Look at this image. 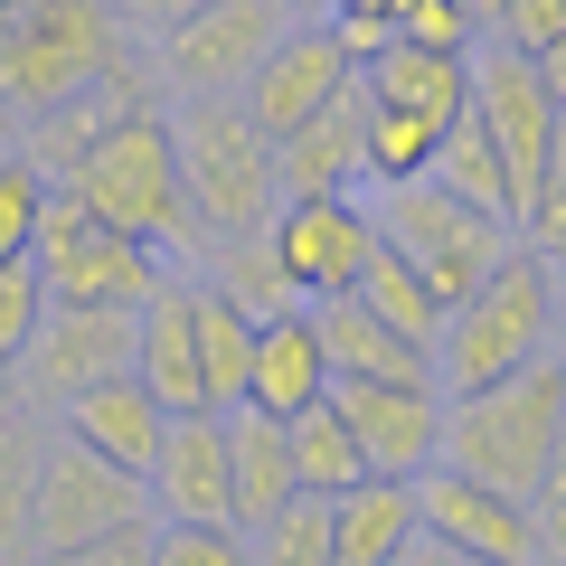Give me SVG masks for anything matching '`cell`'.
I'll return each mask as SVG.
<instances>
[{"instance_id": "cell-1", "label": "cell", "mask_w": 566, "mask_h": 566, "mask_svg": "<svg viewBox=\"0 0 566 566\" xmlns=\"http://www.w3.org/2000/svg\"><path fill=\"white\" fill-rule=\"evenodd\" d=\"M66 199L95 208L123 237H142L161 264H180V274L208 264V227H199V208L180 189V151H170V104H133V114L104 123L95 151L66 170Z\"/></svg>"}, {"instance_id": "cell-2", "label": "cell", "mask_w": 566, "mask_h": 566, "mask_svg": "<svg viewBox=\"0 0 566 566\" xmlns=\"http://www.w3.org/2000/svg\"><path fill=\"white\" fill-rule=\"evenodd\" d=\"M151 76L133 48V29L104 0H29L20 20L0 29V104L10 114H57V104L95 95V85H133Z\"/></svg>"}, {"instance_id": "cell-3", "label": "cell", "mask_w": 566, "mask_h": 566, "mask_svg": "<svg viewBox=\"0 0 566 566\" xmlns=\"http://www.w3.org/2000/svg\"><path fill=\"white\" fill-rule=\"evenodd\" d=\"M557 453H566V359L557 349L528 359L520 378H501V387L444 397V453H434L444 472H472V482L528 501Z\"/></svg>"}, {"instance_id": "cell-4", "label": "cell", "mask_w": 566, "mask_h": 566, "mask_svg": "<svg viewBox=\"0 0 566 566\" xmlns=\"http://www.w3.org/2000/svg\"><path fill=\"white\" fill-rule=\"evenodd\" d=\"M547 349H557V283H547V255L510 245L463 303L444 312V331H434V387H444V397H472V387L520 378Z\"/></svg>"}, {"instance_id": "cell-5", "label": "cell", "mask_w": 566, "mask_h": 566, "mask_svg": "<svg viewBox=\"0 0 566 566\" xmlns=\"http://www.w3.org/2000/svg\"><path fill=\"white\" fill-rule=\"evenodd\" d=\"M170 151H180V189L199 208L208 245L218 237H264L283 208V170H274V142L245 123L237 95L218 104H170Z\"/></svg>"}, {"instance_id": "cell-6", "label": "cell", "mask_w": 566, "mask_h": 566, "mask_svg": "<svg viewBox=\"0 0 566 566\" xmlns=\"http://www.w3.org/2000/svg\"><path fill=\"white\" fill-rule=\"evenodd\" d=\"M293 29V0H189L180 20H161L142 39V66H151V95L161 104H218L245 95L274 39Z\"/></svg>"}, {"instance_id": "cell-7", "label": "cell", "mask_w": 566, "mask_h": 566, "mask_svg": "<svg viewBox=\"0 0 566 566\" xmlns=\"http://www.w3.org/2000/svg\"><path fill=\"white\" fill-rule=\"evenodd\" d=\"M368 208H378V237L397 245L406 264H416L444 303H463L472 283L491 274V264L520 245V227L510 218H491V208H472V199H453V189H434V180H406V189H368Z\"/></svg>"}, {"instance_id": "cell-8", "label": "cell", "mask_w": 566, "mask_h": 566, "mask_svg": "<svg viewBox=\"0 0 566 566\" xmlns=\"http://www.w3.org/2000/svg\"><path fill=\"white\" fill-rule=\"evenodd\" d=\"M29 255H39V274H48L57 303H104V312H142L151 293H161V274H180V264H161L142 237H123V227H104L95 208H76L66 189L48 199Z\"/></svg>"}, {"instance_id": "cell-9", "label": "cell", "mask_w": 566, "mask_h": 566, "mask_svg": "<svg viewBox=\"0 0 566 566\" xmlns=\"http://www.w3.org/2000/svg\"><path fill=\"white\" fill-rule=\"evenodd\" d=\"M123 528H151L142 472H114V463H95L85 444L48 434V453H39V501H29V547H39V557H66V547L123 538Z\"/></svg>"}, {"instance_id": "cell-10", "label": "cell", "mask_w": 566, "mask_h": 566, "mask_svg": "<svg viewBox=\"0 0 566 566\" xmlns=\"http://www.w3.org/2000/svg\"><path fill=\"white\" fill-rule=\"evenodd\" d=\"M264 245L283 255V274H293L303 303H340V293H359L368 255H378V208H368V189H340V199H283L274 227H264Z\"/></svg>"}, {"instance_id": "cell-11", "label": "cell", "mask_w": 566, "mask_h": 566, "mask_svg": "<svg viewBox=\"0 0 566 566\" xmlns=\"http://www.w3.org/2000/svg\"><path fill=\"white\" fill-rule=\"evenodd\" d=\"M133 368V312H104V303H48L39 340L20 349V397L39 406V416H57L66 397H85V387L123 378Z\"/></svg>"}, {"instance_id": "cell-12", "label": "cell", "mask_w": 566, "mask_h": 566, "mask_svg": "<svg viewBox=\"0 0 566 566\" xmlns=\"http://www.w3.org/2000/svg\"><path fill=\"white\" fill-rule=\"evenodd\" d=\"M472 123H482V133H491V151H501V170H510V199L528 208V189H538L547 151H557V133H566V114L547 104L538 66L482 39V48H472Z\"/></svg>"}, {"instance_id": "cell-13", "label": "cell", "mask_w": 566, "mask_h": 566, "mask_svg": "<svg viewBox=\"0 0 566 566\" xmlns=\"http://www.w3.org/2000/svg\"><path fill=\"white\" fill-rule=\"evenodd\" d=\"M340 424L359 434L368 472L387 482H424L434 453H444V387H387V378H340L331 387Z\"/></svg>"}, {"instance_id": "cell-14", "label": "cell", "mask_w": 566, "mask_h": 566, "mask_svg": "<svg viewBox=\"0 0 566 566\" xmlns=\"http://www.w3.org/2000/svg\"><path fill=\"white\" fill-rule=\"evenodd\" d=\"M416 520H424V538H444L453 557H472V566H538L528 501L472 482V472H444V463H434V472L416 482Z\"/></svg>"}, {"instance_id": "cell-15", "label": "cell", "mask_w": 566, "mask_h": 566, "mask_svg": "<svg viewBox=\"0 0 566 566\" xmlns=\"http://www.w3.org/2000/svg\"><path fill=\"white\" fill-rule=\"evenodd\" d=\"M349 76H359V66L340 57L331 20H293V29L274 39V57H264L255 76H245V95H237V104H245V123H255L264 142H283L293 123H312V114H322V104L340 95Z\"/></svg>"}, {"instance_id": "cell-16", "label": "cell", "mask_w": 566, "mask_h": 566, "mask_svg": "<svg viewBox=\"0 0 566 566\" xmlns=\"http://www.w3.org/2000/svg\"><path fill=\"white\" fill-rule=\"evenodd\" d=\"M133 378L170 406V416H208L199 378V274H161V293L133 312Z\"/></svg>"}, {"instance_id": "cell-17", "label": "cell", "mask_w": 566, "mask_h": 566, "mask_svg": "<svg viewBox=\"0 0 566 566\" xmlns=\"http://www.w3.org/2000/svg\"><path fill=\"white\" fill-rule=\"evenodd\" d=\"M359 133H368V95H359V76H349L312 123H293V133L274 142L283 199H340V189H368V151H359Z\"/></svg>"}, {"instance_id": "cell-18", "label": "cell", "mask_w": 566, "mask_h": 566, "mask_svg": "<svg viewBox=\"0 0 566 566\" xmlns=\"http://www.w3.org/2000/svg\"><path fill=\"white\" fill-rule=\"evenodd\" d=\"M57 434L85 444L95 463H114V472H151V453H161V434H170V406L123 368V378H104V387H85V397L57 406Z\"/></svg>"}, {"instance_id": "cell-19", "label": "cell", "mask_w": 566, "mask_h": 566, "mask_svg": "<svg viewBox=\"0 0 566 566\" xmlns=\"http://www.w3.org/2000/svg\"><path fill=\"white\" fill-rule=\"evenodd\" d=\"M142 501L151 520H227V416H170Z\"/></svg>"}, {"instance_id": "cell-20", "label": "cell", "mask_w": 566, "mask_h": 566, "mask_svg": "<svg viewBox=\"0 0 566 566\" xmlns=\"http://www.w3.org/2000/svg\"><path fill=\"white\" fill-rule=\"evenodd\" d=\"M331 397V359H322V331H312V303L283 312V322L255 331V368H245V406L274 424L312 416V406Z\"/></svg>"}, {"instance_id": "cell-21", "label": "cell", "mask_w": 566, "mask_h": 566, "mask_svg": "<svg viewBox=\"0 0 566 566\" xmlns=\"http://www.w3.org/2000/svg\"><path fill=\"white\" fill-rule=\"evenodd\" d=\"M312 331H322V359H331V387L340 378H387V387H434V349L397 340L359 293L340 303H312Z\"/></svg>"}, {"instance_id": "cell-22", "label": "cell", "mask_w": 566, "mask_h": 566, "mask_svg": "<svg viewBox=\"0 0 566 566\" xmlns=\"http://www.w3.org/2000/svg\"><path fill=\"white\" fill-rule=\"evenodd\" d=\"M303 491H293V444H283V424L255 416V406H237L227 416V528H245L255 538L274 510H293Z\"/></svg>"}, {"instance_id": "cell-23", "label": "cell", "mask_w": 566, "mask_h": 566, "mask_svg": "<svg viewBox=\"0 0 566 566\" xmlns=\"http://www.w3.org/2000/svg\"><path fill=\"white\" fill-rule=\"evenodd\" d=\"M359 95L368 104H397V114H424V123H453L472 104V57H444V48H387V57L359 66Z\"/></svg>"}, {"instance_id": "cell-24", "label": "cell", "mask_w": 566, "mask_h": 566, "mask_svg": "<svg viewBox=\"0 0 566 566\" xmlns=\"http://www.w3.org/2000/svg\"><path fill=\"white\" fill-rule=\"evenodd\" d=\"M416 482H387V472H368V482H349L340 501H331V547H340V566H387L406 538H416Z\"/></svg>"}, {"instance_id": "cell-25", "label": "cell", "mask_w": 566, "mask_h": 566, "mask_svg": "<svg viewBox=\"0 0 566 566\" xmlns=\"http://www.w3.org/2000/svg\"><path fill=\"white\" fill-rule=\"evenodd\" d=\"M57 424L39 406H0V566H29V501H39V453Z\"/></svg>"}, {"instance_id": "cell-26", "label": "cell", "mask_w": 566, "mask_h": 566, "mask_svg": "<svg viewBox=\"0 0 566 566\" xmlns=\"http://www.w3.org/2000/svg\"><path fill=\"white\" fill-rule=\"evenodd\" d=\"M199 274L218 283V293H227V303H237L255 331H264V322H283V312H303V293H293V274H283V255H274L264 237H218Z\"/></svg>"}, {"instance_id": "cell-27", "label": "cell", "mask_w": 566, "mask_h": 566, "mask_svg": "<svg viewBox=\"0 0 566 566\" xmlns=\"http://www.w3.org/2000/svg\"><path fill=\"white\" fill-rule=\"evenodd\" d=\"M245 368H255V322H245L218 283L199 274V378H208V416H237V406H245Z\"/></svg>"}, {"instance_id": "cell-28", "label": "cell", "mask_w": 566, "mask_h": 566, "mask_svg": "<svg viewBox=\"0 0 566 566\" xmlns=\"http://www.w3.org/2000/svg\"><path fill=\"white\" fill-rule=\"evenodd\" d=\"M283 444H293V491H312V501H340L349 482H368V453H359V434L340 424L331 397L283 424Z\"/></svg>"}, {"instance_id": "cell-29", "label": "cell", "mask_w": 566, "mask_h": 566, "mask_svg": "<svg viewBox=\"0 0 566 566\" xmlns=\"http://www.w3.org/2000/svg\"><path fill=\"white\" fill-rule=\"evenodd\" d=\"M434 189H453V199H472V208H491V218H510L520 227V199H510V170H501V151H491V133L472 123V104L444 123V142H434V170H424Z\"/></svg>"}, {"instance_id": "cell-30", "label": "cell", "mask_w": 566, "mask_h": 566, "mask_svg": "<svg viewBox=\"0 0 566 566\" xmlns=\"http://www.w3.org/2000/svg\"><path fill=\"white\" fill-rule=\"evenodd\" d=\"M359 303L378 312L397 340H416V349H434V331H444V312H453V303H444V293H434V283H424L387 237H378V255H368V274H359Z\"/></svg>"}, {"instance_id": "cell-31", "label": "cell", "mask_w": 566, "mask_h": 566, "mask_svg": "<svg viewBox=\"0 0 566 566\" xmlns=\"http://www.w3.org/2000/svg\"><path fill=\"white\" fill-rule=\"evenodd\" d=\"M434 142H444V123L397 114V104H368V133H359V151H368V189H406V180H424V170H434Z\"/></svg>"}, {"instance_id": "cell-32", "label": "cell", "mask_w": 566, "mask_h": 566, "mask_svg": "<svg viewBox=\"0 0 566 566\" xmlns=\"http://www.w3.org/2000/svg\"><path fill=\"white\" fill-rule=\"evenodd\" d=\"M255 566H340V547H331V501H293V510H274V520L255 528Z\"/></svg>"}, {"instance_id": "cell-33", "label": "cell", "mask_w": 566, "mask_h": 566, "mask_svg": "<svg viewBox=\"0 0 566 566\" xmlns=\"http://www.w3.org/2000/svg\"><path fill=\"white\" fill-rule=\"evenodd\" d=\"M151 566H255V547L227 520H151Z\"/></svg>"}, {"instance_id": "cell-34", "label": "cell", "mask_w": 566, "mask_h": 566, "mask_svg": "<svg viewBox=\"0 0 566 566\" xmlns=\"http://www.w3.org/2000/svg\"><path fill=\"white\" fill-rule=\"evenodd\" d=\"M48 274H39V255H0V349L20 359L29 340H39V322H48Z\"/></svg>"}, {"instance_id": "cell-35", "label": "cell", "mask_w": 566, "mask_h": 566, "mask_svg": "<svg viewBox=\"0 0 566 566\" xmlns=\"http://www.w3.org/2000/svg\"><path fill=\"white\" fill-rule=\"evenodd\" d=\"M48 199H57V189H48L20 151H0V255H29V245H39Z\"/></svg>"}, {"instance_id": "cell-36", "label": "cell", "mask_w": 566, "mask_h": 566, "mask_svg": "<svg viewBox=\"0 0 566 566\" xmlns=\"http://www.w3.org/2000/svg\"><path fill=\"white\" fill-rule=\"evenodd\" d=\"M397 39L406 48H444V57H472V48H482V20H472V0H406Z\"/></svg>"}, {"instance_id": "cell-37", "label": "cell", "mask_w": 566, "mask_h": 566, "mask_svg": "<svg viewBox=\"0 0 566 566\" xmlns=\"http://www.w3.org/2000/svg\"><path fill=\"white\" fill-rule=\"evenodd\" d=\"M520 245L528 255H566V133H557V151H547L538 189H528V208H520Z\"/></svg>"}, {"instance_id": "cell-38", "label": "cell", "mask_w": 566, "mask_h": 566, "mask_svg": "<svg viewBox=\"0 0 566 566\" xmlns=\"http://www.w3.org/2000/svg\"><path fill=\"white\" fill-rule=\"evenodd\" d=\"M557 39H566V0H501L491 10V48H510V57H538Z\"/></svg>"}, {"instance_id": "cell-39", "label": "cell", "mask_w": 566, "mask_h": 566, "mask_svg": "<svg viewBox=\"0 0 566 566\" xmlns=\"http://www.w3.org/2000/svg\"><path fill=\"white\" fill-rule=\"evenodd\" d=\"M528 528H538V566H566V453L528 491Z\"/></svg>"}, {"instance_id": "cell-40", "label": "cell", "mask_w": 566, "mask_h": 566, "mask_svg": "<svg viewBox=\"0 0 566 566\" xmlns=\"http://www.w3.org/2000/svg\"><path fill=\"white\" fill-rule=\"evenodd\" d=\"M29 566H151V528H123V538L66 547V557H29Z\"/></svg>"}, {"instance_id": "cell-41", "label": "cell", "mask_w": 566, "mask_h": 566, "mask_svg": "<svg viewBox=\"0 0 566 566\" xmlns=\"http://www.w3.org/2000/svg\"><path fill=\"white\" fill-rule=\"evenodd\" d=\"M104 10H114L123 29H142V39H151V29H161V20H180L189 0H104Z\"/></svg>"}, {"instance_id": "cell-42", "label": "cell", "mask_w": 566, "mask_h": 566, "mask_svg": "<svg viewBox=\"0 0 566 566\" xmlns=\"http://www.w3.org/2000/svg\"><path fill=\"white\" fill-rule=\"evenodd\" d=\"M387 566H472V557H453L444 538H424V528H416V538H406V547H397Z\"/></svg>"}, {"instance_id": "cell-43", "label": "cell", "mask_w": 566, "mask_h": 566, "mask_svg": "<svg viewBox=\"0 0 566 566\" xmlns=\"http://www.w3.org/2000/svg\"><path fill=\"white\" fill-rule=\"evenodd\" d=\"M528 66H538L547 104H557V114H566V39H557V48H538V57H528Z\"/></svg>"}, {"instance_id": "cell-44", "label": "cell", "mask_w": 566, "mask_h": 566, "mask_svg": "<svg viewBox=\"0 0 566 566\" xmlns=\"http://www.w3.org/2000/svg\"><path fill=\"white\" fill-rule=\"evenodd\" d=\"M331 20H387V29H397L406 0H331Z\"/></svg>"}, {"instance_id": "cell-45", "label": "cell", "mask_w": 566, "mask_h": 566, "mask_svg": "<svg viewBox=\"0 0 566 566\" xmlns=\"http://www.w3.org/2000/svg\"><path fill=\"white\" fill-rule=\"evenodd\" d=\"M547 283H557V359H566V255H547Z\"/></svg>"}, {"instance_id": "cell-46", "label": "cell", "mask_w": 566, "mask_h": 566, "mask_svg": "<svg viewBox=\"0 0 566 566\" xmlns=\"http://www.w3.org/2000/svg\"><path fill=\"white\" fill-rule=\"evenodd\" d=\"M0 406H29V397H20V359H10V349H0Z\"/></svg>"}, {"instance_id": "cell-47", "label": "cell", "mask_w": 566, "mask_h": 566, "mask_svg": "<svg viewBox=\"0 0 566 566\" xmlns=\"http://www.w3.org/2000/svg\"><path fill=\"white\" fill-rule=\"evenodd\" d=\"M10 142H20V114H10V104H0V151H10Z\"/></svg>"}, {"instance_id": "cell-48", "label": "cell", "mask_w": 566, "mask_h": 566, "mask_svg": "<svg viewBox=\"0 0 566 566\" xmlns=\"http://www.w3.org/2000/svg\"><path fill=\"white\" fill-rule=\"evenodd\" d=\"M293 20H331V0H293Z\"/></svg>"}, {"instance_id": "cell-49", "label": "cell", "mask_w": 566, "mask_h": 566, "mask_svg": "<svg viewBox=\"0 0 566 566\" xmlns=\"http://www.w3.org/2000/svg\"><path fill=\"white\" fill-rule=\"evenodd\" d=\"M491 10H501V0H472V20H482V39H491Z\"/></svg>"}, {"instance_id": "cell-50", "label": "cell", "mask_w": 566, "mask_h": 566, "mask_svg": "<svg viewBox=\"0 0 566 566\" xmlns=\"http://www.w3.org/2000/svg\"><path fill=\"white\" fill-rule=\"evenodd\" d=\"M20 10H29V0H0V29H10V20H20Z\"/></svg>"}]
</instances>
